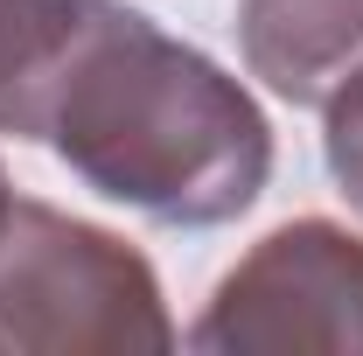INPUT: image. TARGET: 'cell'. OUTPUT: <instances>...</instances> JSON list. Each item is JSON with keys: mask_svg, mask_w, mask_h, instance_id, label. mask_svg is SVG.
Here are the masks:
<instances>
[{"mask_svg": "<svg viewBox=\"0 0 363 356\" xmlns=\"http://www.w3.org/2000/svg\"><path fill=\"white\" fill-rule=\"evenodd\" d=\"M43 147H56V161L105 203L175 230L245 217L272 182V126L259 98L126 0H105L56 84Z\"/></svg>", "mask_w": 363, "mask_h": 356, "instance_id": "cell-1", "label": "cell"}, {"mask_svg": "<svg viewBox=\"0 0 363 356\" xmlns=\"http://www.w3.org/2000/svg\"><path fill=\"white\" fill-rule=\"evenodd\" d=\"M182 328L154 266L105 223L56 203H0V350L14 356H133L175 350Z\"/></svg>", "mask_w": 363, "mask_h": 356, "instance_id": "cell-2", "label": "cell"}, {"mask_svg": "<svg viewBox=\"0 0 363 356\" xmlns=\"http://www.w3.org/2000/svg\"><path fill=\"white\" fill-rule=\"evenodd\" d=\"M182 343L203 356H363V238L328 217L266 230Z\"/></svg>", "mask_w": 363, "mask_h": 356, "instance_id": "cell-3", "label": "cell"}, {"mask_svg": "<svg viewBox=\"0 0 363 356\" xmlns=\"http://www.w3.org/2000/svg\"><path fill=\"white\" fill-rule=\"evenodd\" d=\"M245 70L286 105H328L363 70V0H238Z\"/></svg>", "mask_w": 363, "mask_h": 356, "instance_id": "cell-4", "label": "cell"}, {"mask_svg": "<svg viewBox=\"0 0 363 356\" xmlns=\"http://www.w3.org/2000/svg\"><path fill=\"white\" fill-rule=\"evenodd\" d=\"M105 0H0V133L43 140L56 84L70 77Z\"/></svg>", "mask_w": 363, "mask_h": 356, "instance_id": "cell-5", "label": "cell"}, {"mask_svg": "<svg viewBox=\"0 0 363 356\" xmlns=\"http://www.w3.org/2000/svg\"><path fill=\"white\" fill-rule=\"evenodd\" d=\"M321 154H328V175L350 196V210H363V70L321 105Z\"/></svg>", "mask_w": 363, "mask_h": 356, "instance_id": "cell-6", "label": "cell"}, {"mask_svg": "<svg viewBox=\"0 0 363 356\" xmlns=\"http://www.w3.org/2000/svg\"><path fill=\"white\" fill-rule=\"evenodd\" d=\"M0 203H7V175H0Z\"/></svg>", "mask_w": 363, "mask_h": 356, "instance_id": "cell-7", "label": "cell"}]
</instances>
